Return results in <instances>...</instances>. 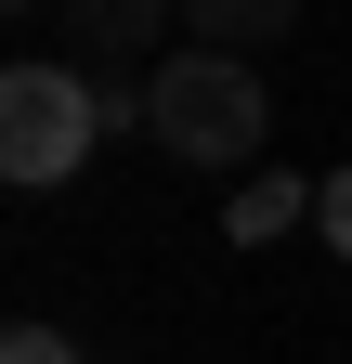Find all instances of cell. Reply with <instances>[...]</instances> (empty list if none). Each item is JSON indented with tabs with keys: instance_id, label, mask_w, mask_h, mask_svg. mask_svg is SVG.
Masks as SVG:
<instances>
[{
	"instance_id": "cell-8",
	"label": "cell",
	"mask_w": 352,
	"mask_h": 364,
	"mask_svg": "<svg viewBox=\"0 0 352 364\" xmlns=\"http://www.w3.org/2000/svg\"><path fill=\"white\" fill-rule=\"evenodd\" d=\"M14 14H39V0H14Z\"/></svg>"
},
{
	"instance_id": "cell-5",
	"label": "cell",
	"mask_w": 352,
	"mask_h": 364,
	"mask_svg": "<svg viewBox=\"0 0 352 364\" xmlns=\"http://www.w3.org/2000/svg\"><path fill=\"white\" fill-rule=\"evenodd\" d=\"M78 26H92L105 53H144V39H157V0H78Z\"/></svg>"
},
{
	"instance_id": "cell-1",
	"label": "cell",
	"mask_w": 352,
	"mask_h": 364,
	"mask_svg": "<svg viewBox=\"0 0 352 364\" xmlns=\"http://www.w3.org/2000/svg\"><path fill=\"white\" fill-rule=\"evenodd\" d=\"M261 65L248 53H157V78H144V130H157V156H183V169H248L261 156Z\"/></svg>"
},
{
	"instance_id": "cell-6",
	"label": "cell",
	"mask_w": 352,
	"mask_h": 364,
	"mask_svg": "<svg viewBox=\"0 0 352 364\" xmlns=\"http://www.w3.org/2000/svg\"><path fill=\"white\" fill-rule=\"evenodd\" d=\"M314 235L352 260V169H326V196H314Z\"/></svg>"
},
{
	"instance_id": "cell-3",
	"label": "cell",
	"mask_w": 352,
	"mask_h": 364,
	"mask_svg": "<svg viewBox=\"0 0 352 364\" xmlns=\"http://www.w3.org/2000/svg\"><path fill=\"white\" fill-rule=\"evenodd\" d=\"M314 196H326V182H300V169H261V182H235V196H222V247H274L287 221H314Z\"/></svg>"
},
{
	"instance_id": "cell-2",
	"label": "cell",
	"mask_w": 352,
	"mask_h": 364,
	"mask_svg": "<svg viewBox=\"0 0 352 364\" xmlns=\"http://www.w3.org/2000/svg\"><path fill=\"white\" fill-rule=\"evenodd\" d=\"M92 144H105V78H78V65H0V182H14V196L78 182Z\"/></svg>"
},
{
	"instance_id": "cell-7",
	"label": "cell",
	"mask_w": 352,
	"mask_h": 364,
	"mask_svg": "<svg viewBox=\"0 0 352 364\" xmlns=\"http://www.w3.org/2000/svg\"><path fill=\"white\" fill-rule=\"evenodd\" d=\"M0 364H78V351H66L53 326H14V338H0Z\"/></svg>"
},
{
	"instance_id": "cell-4",
	"label": "cell",
	"mask_w": 352,
	"mask_h": 364,
	"mask_svg": "<svg viewBox=\"0 0 352 364\" xmlns=\"http://www.w3.org/2000/svg\"><path fill=\"white\" fill-rule=\"evenodd\" d=\"M300 0H183V39L196 53H261V39H287Z\"/></svg>"
}]
</instances>
